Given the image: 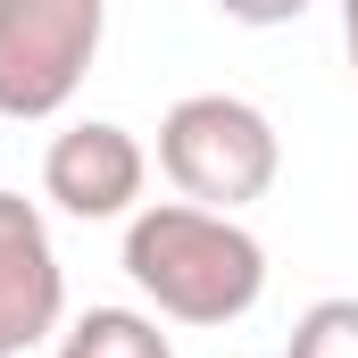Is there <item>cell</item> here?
I'll return each instance as SVG.
<instances>
[{
	"mask_svg": "<svg viewBox=\"0 0 358 358\" xmlns=\"http://www.w3.org/2000/svg\"><path fill=\"white\" fill-rule=\"evenodd\" d=\"M108 0H0V117L42 125L84 92Z\"/></svg>",
	"mask_w": 358,
	"mask_h": 358,
	"instance_id": "3",
	"label": "cell"
},
{
	"mask_svg": "<svg viewBox=\"0 0 358 358\" xmlns=\"http://www.w3.org/2000/svg\"><path fill=\"white\" fill-rule=\"evenodd\" d=\"M342 50H350V76H358V0H342Z\"/></svg>",
	"mask_w": 358,
	"mask_h": 358,
	"instance_id": "9",
	"label": "cell"
},
{
	"mask_svg": "<svg viewBox=\"0 0 358 358\" xmlns=\"http://www.w3.org/2000/svg\"><path fill=\"white\" fill-rule=\"evenodd\" d=\"M283 358H358V300H350V292H334V300L300 308Z\"/></svg>",
	"mask_w": 358,
	"mask_h": 358,
	"instance_id": "7",
	"label": "cell"
},
{
	"mask_svg": "<svg viewBox=\"0 0 358 358\" xmlns=\"http://www.w3.org/2000/svg\"><path fill=\"white\" fill-rule=\"evenodd\" d=\"M159 167L183 200L200 208H250L267 200L275 176H283V134L259 100L242 92H183L176 108L159 117Z\"/></svg>",
	"mask_w": 358,
	"mask_h": 358,
	"instance_id": "2",
	"label": "cell"
},
{
	"mask_svg": "<svg viewBox=\"0 0 358 358\" xmlns=\"http://www.w3.org/2000/svg\"><path fill=\"white\" fill-rule=\"evenodd\" d=\"M67 325V267L25 192H0V358H25Z\"/></svg>",
	"mask_w": 358,
	"mask_h": 358,
	"instance_id": "4",
	"label": "cell"
},
{
	"mask_svg": "<svg viewBox=\"0 0 358 358\" xmlns=\"http://www.w3.org/2000/svg\"><path fill=\"white\" fill-rule=\"evenodd\" d=\"M142 183H150V150H142L125 125H108V117L67 125V134L42 150V200L67 208V217H84V225H100V217H134Z\"/></svg>",
	"mask_w": 358,
	"mask_h": 358,
	"instance_id": "5",
	"label": "cell"
},
{
	"mask_svg": "<svg viewBox=\"0 0 358 358\" xmlns=\"http://www.w3.org/2000/svg\"><path fill=\"white\" fill-rule=\"evenodd\" d=\"M50 358H176V342L159 334V317L142 308H84Z\"/></svg>",
	"mask_w": 358,
	"mask_h": 358,
	"instance_id": "6",
	"label": "cell"
},
{
	"mask_svg": "<svg viewBox=\"0 0 358 358\" xmlns=\"http://www.w3.org/2000/svg\"><path fill=\"white\" fill-rule=\"evenodd\" d=\"M308 0H217V17H234V25H292Z\"/></svg>",
	"mask_w": 358,
	"mask_h": 358,
	"instance_id": "8",
	"label": "cell"
},
{
	"mask_svg": "<svg viewBox=\"0 0 358 358\" xmlns=\"http://www.w3.org/2000/svg\"><path fill=\"white\" fill-rule=\"evenodd\" d=\"M125 275L176 325H234L267 300V242L200 200H150L125 217Z\"/></svg>",
	"mask_w": 358,
	"mask_h": 358,
	"instance_id": "1",
	"label": "cell"
}]
</instances>
